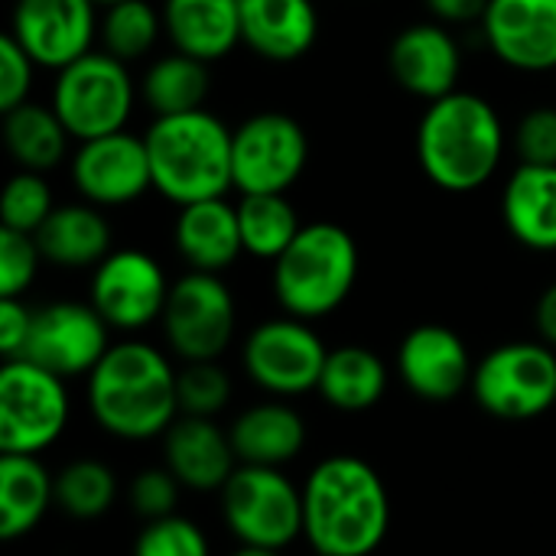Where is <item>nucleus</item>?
<instances>
[{
    "mask_svg": "<svg viewBox=\"0 0 556 556\" xmlns=\"http://www.w3.org/2000/svg\"><path fill=\"white\" fill-rule=\"evenodd\" d=\"M391 531V495L352 453L319 459L303 482V541L316 556H371Z\"/></svg>",
    "mask_w": 556,
    "mask_h": 556,
    "instance_id": "f257e3e1",
    "label": "nucleus"
},
{
    "mask_svg": "<svg viewBox=\"0 0 556 556\" xmlns=\"http://www.w3.org/2000/svg\"><path fill=\"white\" fill-rule=\"evenodd\" d=\"M85 381L88 414L114 440L147 443L179 420V368L143 339L114 342Z\"/></svg>",
    "mask_w": 556,
    "mask_h": 556,
    "instance_id": "f03ea898",
    "label": "nucleus"
},
{
    "mask_svg": "<svg viewBox=\"0 0 556 556\" xmlns=\"http://www.w3.org/2000/svg\"><path fill=\"white\" fill-rule=\"evenodd\" d=\"M505 153L498 111L472 91H453L430 101L417 127V160L443 192L482 189Z\"/></svg>",
    "mask_w": 556,
    "mask_h": 556,
    "instance_id": "7ed1b4c3",
    "label": "nucleus"
},
{
    "mask_svg": "<svg viewBox=\"0 0 556 556\" xmlns=\"http://www.w3.org/2000/svg\"><path fill=\"white\" fill-rule=\"evenodd\" d=\"M147 153L153 169V189L169 202L192 205L205 199H222L231 186V140L235 130L225 127L212 111H186L156 117L147 134Z\"/></svg>",
    "mask_w": 556,
    "mask_h": 556,
    "instance_id": "20e7f679",
    "label": "nucleus"
},
{
    "mask_svg": "<svg viewBox=\"0 0 556 556\" xmlns=\"http://www.w3.org/2000/svg\"><path fill=\"white\" fill-rule=\"evenodd\" d=\"M358 280V244L336 222L303 225L290 248L274 261V296L287 316L323 319L336 313Z\"/></svg>",
    "mask_w": 556,
    "mask_h": 556,
    "instance_id": "39448f33",
    "label": "nucleus"
},
{
    "mask_svg": "<svg viewBox=\"0 0 556 556\" xmlns=\"http://www.w3.org/2000/svg\"><path fill=\"white\" fill-rule=\"evenodd\" d=\"M218 502L222 521L241 547L287 551L303 538V485L283 469L238 466Z\"/></svg>",
    "mask_w": 556,
    "mask_h": 556,
    "instance_id": "423d86ee",
    "label": "nucleus"
},
{
    "mask_svg": "<svg viewBox=\"0 0 556 556\" xmlns=\"http://www.w3.org/2000/svg\"><path fill=\"white\" fill-rule=\"evenodd\" d=\"M72 417L65 378L29 362L0 365V453L39 456L52 450Z\"/></svg>",
    "mask_w": 556,
    "mask_h": 556,
    "instance_id": "0eeeda50",
    "label": "nucleus"
},
{
    "mask_svg": "<svg viewBox=\"0 0 556 556\" xmlns=\"http://www.w3.org/2000/svg\"><path fill=\"white\" fill-rule=\"evenodd\" d=\"M52 111L78 143L124 130L134 111V81L127 75V62L104 49H91L72 65L59 68Z\"/></svg>",
    "mask_w": 556,
    "mask_h": 556,
    "instance_id": "6e6552de",
    "label": "nucleus"
},
{
    "mask_svg": "<svg viewBox=\"0 0 556 556\" xmlns=\"http://www.w3.org/2000/svg\"><path fill=\"white\" fill-rule=\"evenodd\" d=\"M476 404L498 420H534L556 407V355L547 342H505L476 362Z\"/></svg>",
    "mask_w": 556,
    "mask_h": 556,
    "instance_id": "1a4fd4ad",
    "label": "nucleus"
},
{
    "mask_svg": "<svg viewBox=\"0 0 556 556\" xmlns=\"http://www.w3.org/2000/svg\"><path fill=\"white\" fill-rule=\"evenodd\" d=\"M329 349L319 332L296 316H277L254 326L241 345V368L270 397L290 401L319 391Z\"/></svg>",
    "mask_w": 556,
    "mask_h": 556,
    "instance_id": "9d476101",
    "label": "nucleus"
},
{
    "mask_svg": "<svg viewBox=\"0 0 556 556\" xmlns=\"http://www.w3.org/2000/svg\"><path fill=\"white\" fill-rule=\"evenodd\" d=\"M163 336L182 362H218L238 329V306L218 274L189 270L169 287L163 309Z\"/></svg>",
    "mask_w": 556,
    "mask_h": 556,
    "instance_id": "9b49d317",
    "label": "nucleus"
},
{
    "mask_svg": "<svg viewBox=\"0 0 556 556\" xmlns=\"http://www.w3.org/2000/svg\"><path fill=\"white\" fill-rule=\"evenodd\" d=\"M309 137L296 117L261 111L235 127L231 176L241 195L287 192L306 169Z\"/></svg>",
    "mask_w": 556,
    "mask_h": 556,
    "instance_id": "f8f14e48",
    "label": "nucleus"
},
{
    "mask_svg": "<svg viewBox=\"0 0 556 556\" xmlns=\"http://www.w3.org/2000/svg\"><path fill=\"white\" fill-rule=\"evenodd\" d=\"M169 280L156 257L137 248L111 251L91 277L88 303L114 332H143L163 319L169 300Z\"/></svg>",
    "mask_w": 556,
    "mask_h": 556,
    "instance_id": "ddd939ff",
    "label": "nucleus"
},
{
    "mask_svg": "<svg viewBox=\"0 0 556 556\" xmlns=\"http://www.w3.org/2000/svg\"><path fill=\"white\" fill-rule=\"evenodd\" d=\"M111 345V326L91 303L59 300L36 309L23 358L68 381L78 375L88 378Z\"/></svg>",
    "mask_w": 556,
    "mask_h": 556,
    "instance_id": "4468645a",
    "label": "nucleus"
},
{
    "mask_svg": "<svg viewBox=\"0 0 556 556\" xmlns=\"http://www.w3.org/2000/svg\"><path fill=\"white\" fill-rule=\"evenodd\" d=\"M72 182L85 202L98 208L137 202L147 189H153L147 140L127 130L81 140L72 156Z\"/></svg>",
    "mask_w": 556,
    "mask_h": 556,
    "instance_id": "2eb2a0df",
    "label": "nucleus"
},
{
    "mask_svg": "<svg viewBox=\"0 0 556 556\" xmlns=\"http://www.w3.org/2000/svg\"><path fill=\"white\" fill-rule=\"evenodd\" d=\"M476 362L459 332L440 323L410 329L397 349V378L401 384L430 404L456 401L472 388Z\"/></svg>",
    "mask_w": 556,
    "mask_h": 556,
    "instance_id": "dca6fc26",
    "label": "nucleus"
},
{
    "mask_svg": "<svg viewBox=\"0 0 556 556\" xmlns=\"http://www.w3.org/2000/svg\"><path fill=\"white\" fill-rule=\"evenodd\" d=\"M10 36L42 68H65L94 39V3L91 0H16L10 16Z\"/></svg>",
    "mask_w": 556,
    "mask_h": 556,
    "instance_id": "f3484780",
    "label": "nucleus"
},
{
    "mask_svg": "<svg viewBox=\"0 0 556 556\" xmlns=\"http://www.w3.org/2000/svg\"><path fill=\"white\" fill-rule=\"evenodd\" d=\"M482 29L492 52L511 68H556V0H489Z\"/></svg>",
    "mask_w": 556,
    "mask_h": 556,
    "instance_id": "a211bd4d",
    "label": "nucleus"
},
{
    "mask_svg": "<svg viewBox=\"0 0 556 556\" xmlns=\"http://www.w3.org/2000/svg\"><path fill=\"white\" fill-rule=\"evenodd\" d=\"M163 463L182 482L186 492H222L235 476L238 453L231 446V433L215 424V417H186L163 433Z\"/></svg>",
    "mask_w": 556,
    "mask_h": 556,
    "instance_id": "6ab92c4d",
    "label": "nucleus"
},
{
    "mask_svg": "<svg viewBox=\"0 0 556 556\" xmlns=\"http://www.w3.org/2000/svg\"><path fill=\"white\" fill-rule=\"evenodd\" d=\"M388 65L394 81L424 101L453 94L463 72L459 46L440 23H414L401 29L388 49Z\"/></svg>",
    "mask_w": 556,
    "mask_h": 556,
    "instance_id": "aec40b11",
    "label": "nucleus"
},
{
    "mask_svg": "<svg viewBox=\"0 0 556 556\" xmlns=\"http://www.w3.org/2000/svg\"><path fill=\"white\" fill-rule=\"evenodd\" d=\"M228 433L241 466H270V469H283L296 463L309 440L303 414L280 397L244 407L231 420Z\"/></svg>",
    "mask_w": 556,
    "mask_h": 556,
    "instance_id": "412c9836",
    "label": "nucleus"
},
{
    "mask_svg": "<svg viewBox=\"0 0 556 556\" xmlns=\"http://www.w3.org/2000/svg\"><path fill=\"white\" fill-rule=\"evenodd\" d=\"M241 42L261 59H303L319 36V13L313 0H238Z\"/></svg>",
    "mask_w": 556,
    "mask_h": 556,
    "instance_id": "4be33fe9",
    "label": "nucleus"
},
{
    "mask_svg": "<svg viewBox=\"0 0 556 556\" xmlns=\"http://www.w3.org/2000/svg\"><path fill=\"white\" fill-rule=\"evenodd\" d=\"M173 241L192 270H205V274L228 270L244 254L238 205H228L225 195L182 205L176 215Z\"/></svg>",
    "mask_w": 556,
    "mask_h": 556,
    "instance_id": "5701e85b",
    "label": "nucleus"
},
{
    "mask_svg": "<svg viewBox=\"0 0 556 556\" xmlns=\"http://www.w3.org/2000/svg\"><path fill=\"white\" fill-rule=\"evenodd\" d=\"M163 29L176 52L212 65L241 42V10L238 0H163Z\"/></svg>",
    "mask_w": 556,
    "mask_h": 556,
    "instance_id": "b1692460",
    "label": "nucleus"
},
{
    "mask_svg": "<svg viewBox=\"0 0 556 556\" xmlns=\"http://www.w3.org/2000/svg\"><path fill=\"white\" fill-rule=\"evenodd\" d=\"M502 215L518 244L556 251V166L521 163L505 182Z\"/></svg>",
    "mask_w": 556,
    "mask_h": 556,
    "instance_id": "393cba45",
    "label": "nucleus"
},
{
    "mask_svg": "<svg viewBox=\"0 0 556 556\" xmlns=\"http://www.w3.org/2000/svg\"><path fill=\"white\" fill-rule=\"evenodd\" d=\"M33 238L42 251V261L68 270L98 267L111 254V225L91 202L55 205Z\"/></svg>",
    "mask_w": 556,
    "mask_h": 556,
    "instance_id": "a878e982",
    "label": "nucleus"
},
{
    "mask_svg": "<svg viewBox=\"0 0 556 556\" xmlns=\"http://www.w3.org/2000/svg\"><path fill=\"white\" fill-rule=\"evenodd\" d=\"M55 505V476L46 469L39 456H13L0 459V538L20 541L33 534L49 508Z\"/></svg>",
    "mask_w": 556,
    "mask_h": 556,
    "instance_id": "bb28decb",
    "label": "nucleus"
},
{
    "mask_svg": "<svg viewBox=\"0 0 556 556\" xmlns=\"http://www.w3.org/2000/svg\"><path fill=\"white\" fill-rule=\"evenodd\" d=\"M316 394L339 414H365L388 394V365L365 345L329 349Z\"/></svg>",
    "mask_w": 556,
    "mask_h": 556,
    "instance_id": "cd10ccee",
    "label": "nucleus"
},
{
    "mask_svg": "<svg viewBox=\"0 0 556 556\" xmlns=\"http://www.w3.org/2000/svg\"><path fill=\"white\" fill-rule=\"evenodd\" d=\"M68 130L59 114L46 104L23 101L13 111H3V143L20 169L46 173L62 163L68 147Z\"/></svg>",
    "mask_w": 556,
    "mask_h": 556,
    "instance_id": "c85d7f7f",
    "label": "nucleus"
},
{
    "mask_svg": "<svg viewBox=\"0 0 556 556\" xmlns=\"http://www.w3.org/2000/svg\"><path fill=\"white\" fill-rule=\"evenodd\" d=\"M208 91H212L208 62L186 55V52H173V55L156 59L147 68L143 85H140V94L156 117L202 111Z\"/></svg>",
    "mask_w": 556,
    "mask_h": 556,
    "instance_id": "c756f323",
    "label": "nucleus"
},
{
    "mask_svg": "<svg viewBox=\"0 0 556 556\" xmlns=\"http://www.w3.org/2000/svg\"><path fill=\"white\" fill-rule=\"evenodd\" d=\"M238 225L244 254L261 261H277L290 241L300 235V218L287 199V192H254L238 202Z\"/></svg>",
    "mask_w": 556,
    "mask_h": 556,
    "instance_id": "7c9ffc66",
    "label": "nucleus"
},
{
    "mask_svg": "<svg viewBox=\"0 0 556 556\" xmlns=\"http://www.w3.org/2000/svg\"><path fill=\"white\" fill-rule=\"evenodd\" d=\"M117 502V476L101 459H72L55 472V508L72 521H98Z\"/></svg>",
    "mask_w": 556,
    "mask_h": 556,
    "instance_id": "2f4dec72",
    "label": "nucleus"
},
{
    "mask_svg": "<svg viewBox=\"0 0 556 556\" xmlns=\"http://www.w3.org/2000/svg\"><path fill=\"white\" fill-rule=\"evenodd\" d=\"M160 29H163V13H156L153 3L121 0L114 7H104L101 42H104V52H111L114 59L134 62L153 49Z\"/></svg>",
    "mask_w": 556,
    "mask_h": 556,
    "instance_id": "473e14b6",
    "label": "nucleus"
},
{
    "mask_svg": "<svg viewBox=\"0 0 556 556\" xmlns=\"http://www.w3.org/2000/svg\"><path fill=\"white\" fill-rule=\"evenodd\" d=\"M55 202H52V189L42 179V173L33 169H20L16 176H10V182L3 186V199H0V225L13 228V231H26L36 235L42 228V222L52 215Z\"/></svg>",
    "mask_w": 556,
    "mask_h": 556,
    "instance_id": "72a5a7b5",
    "label": "nucleus"
},
{
    "mask_svg": "<svg viewBox=\"0 0 556 556\" xmlns=\"http://www.w3.org/2000/svg\"><path fill=\"white\" fill-rule=\"evenodd\" d=\"M179 414L186 417H218L235 394L231 375L218 362H186L179 368Z\"/></svg>",
    "mask_w": 556,
    "mask_h": 556,
    "instance_id": "f704fd0d",
    "label": "nucleus"
},
{
    "mask_svg": "<svg viewBox=\"0 0 556 556\" xmlns=\"http://www.w3.org/2000/svg\"><path fill=\"white\" fill-rule=\"evenodd\" d=\"M134 556H212L208 534L186 515H169L156 521H143Z\"/></svg>",
    "mask_w": 556,
    "mask_h": 556,
    "instance_id": "c9c22d12",
    "label": "nucleus"
},
{
    "mask_svg": "<svg viewBox=\"0 0 556 556\" xmlns=\"http://www.w3.org/2000/svg\"><path fill=\"white\" fill-rule=\"evenodd\" d=\"M42 264V251L33 235L0 225V296H23Z\"/></svg>",
    "mask_w": 556,
    "mask_h": 556,
    "instance_id": "e433bc0d",
    "label": "nucleus"
},
{
    "mask_svg": "<svg viewBox=\"0 0 556 556\" xmlns=\"http://www.w3.org/2000/svg\"><path fill=\"white\" fill-rule=\"evenodd\" d=\"M182 492H186L182 482L166 466H150V469L137 472L134 482H130V508L143 521L169 518V515H176V505H179Z\"/></svg>",
    "mask_w": 556,
    "mask_h": 556,
    "instance_id": "4c0bfd02",
    "label": "nucleus"
},
{
    "mask_svg": "<svg viewBox=\"0 0 556 556\" xmlns=\"http://www.w3.org/2000/svg\"><path fill=\"white\" fill-rule=\"evenodd\" d=\"M515 147L521 163L556 166V108H534L518 121Z\"/></svg>",
    "mask_w": 556,
    "mask_h": 556,
    "instance_id": "58836bf2",
    "label": "nucleus"
},
{
    "mask_svg": "<svg viewBox=\"0 0 556 556\" xmlns=\"http://www.w3.org/2000/svg\"><path fill=\"white\" fill-rule=\"evenodd\" d=\"M36 62L29 52L7 33L0 36V111H13L16 104L29 101Z\"/></svg>",
    "mask_w": 556,
    "mask_h": 556,
    "instance_id": "ea45409f",
    "label": "nucleus"
},
{
    "mask_svg": "<svg viewBox=\"0 0 556 556\" xmlns=\"http://www.w3.org/2000/svg\"><path fill=\"white\" fill-rule=\"evenodd\" d=\"M33 316H36V309H29L20 296H0V355H3V362L23 358L29 332H33Z\"/></svg>",
    "mask_w": 556,
    "mask_h": 556,
    "instance_id": "a19ab883",
    "label": "nucleus"
},
{
    "mask_svg": "<svg viewBox=\"0 0 556 556\" xmlns=\"http://www.w3.org/2000/svg\"><path fill=\"white\" fill-rule=\"evenodd\" d=\"M427 7L443 23H469L485 16L489 0H427Z\"/></svg>",
    "mask_w": 556,
    "mask_h": 556,
    "instance_id": "79ce46f5",
    "label": "nucleus"
},
{
    "mask_svg": "<svg viewBox=\"0 0 556 556\" xmlns=\"http://www.w3.org/2000/svg\"><path fill=\"white\" fill-rule=\"evenodd\" d=\"M534 326H538L541 342H547L551 349H556V283H551L541 293L538 309H534Z\"/></svg>",
    "mask_w": 556,
    "mask_h": 556,
    "instance_id": "37998d69",
    "label": "nucleus"
},
{
    "mask_svg": "<svg viewBox=\"0 0 556 556\" xmlns=\"http://www.w3.org/2000/svg\"><path fill=\"white\" fill-rule=\"evenodd\" d=\"M231 556H283V551H264V547H241L238 544V551Z\"/></svg>",
    "mask_w": 556,
    "mask_h": 556,
    "instance_id": "c03bdc74",
    "label": "nucleus"
},
{
    "mask_svg": "<svg viewBox=\"0 0 556 556\" xmlns=\"http://www.w3.org/2000/svg\"><path fill=\"white\" fill-rule=\"evenodd\" d=\"M94 7H114V3H121V0H91Z\"/></svg>",
    "mask_w": 556,
    "mask_h": 556,
    "instance_id": "a18cd8bd",
    "label": "nucleus"
}]
</instances>
